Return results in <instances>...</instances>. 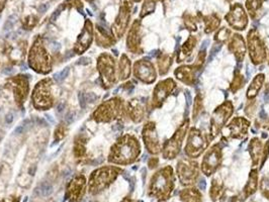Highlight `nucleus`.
Listing matches in <instances>:
<instances>
[{
	"mask_svg": "<svg viewBox=\"0 0 269 202\" xmlns=\"http://www.w3.org/2000/svg\"><path fill=\"white\" fill-rule=\"evenodd\" d=\"M141 154V146L138 139L133 135L121 137L110 148L108 162L127 166L135 163Z\"/></svg>",
	"mask_w": 269,
	"mask_h": 202,
	"instance_id": "nucleus-1",
	"label": "nucleus"
},
{
	"mask_svg": "<svg viewBox=\"0 0 269 202\" xmlns=\"http://www.w3.org/2000/svg\"><path fill=\"white\" fill-rule=\"evenodd\" d=\"M174 187L175 176L173 168L167 165L153 174L149 183L148 193L158 201H166L171 197Z\"/></svg>",
	"mask_w": 269,
	"mask_h": 202,
	"instance_id": "nucleus-2",
	"label": "nucleus"
},
{
	"mask_svg": "<svg viewBox=\"0 0 269 202\" xmlns=\"http://www.w3.org/2000/svg\"><path fill=\"white\" fill-rule=\"evenodd\" d=\"M123 172L114 166H104L94 170L88 181V191L91 194H98L110 186Z\"/></svg>",
	"mask_w": 269,
	"mask_h": 202,
	"instance_id": "nucleus-3",
	"label": "nucleus"
},
{
	"mask_svg": "<svg viewBox=\"0 0 269 202\" xmlns=\"http://www.w3.org/2000/svg\"><path fill=\"white\" fill-rule=\"evenodd\" d=\"M29 67L41 74H48L52 71V61L48 51L45 48L42 37H36L29 50Z\"/></svg>",
	"mask_w": 269,
	"mask_h": 202,
	"instance_id": "nucleus-4",
	"label": "nucleus"
},
{
	"mask_svg": "<svg viewBox=\"0 0 269 202\" xmlns=\"http://www.w3.org/2000/svg\"><path fill=\"white\" fill-rule=\"evenodd\" d=\"M124 101L120 97H114L101 103L92 113V119L96 123H109L125 115Z\"/></svg>",
	"mask_w": 269,
	"mask_h": 202,
	"instance_id": "nucleus-5",
	"label": "nucleus"
},
{
	"mask_svg": "<svg viewBox=\"0 0 269 202\" xmlns=\"http://www.w3.org/2000/svg\"><path fill=\"white\" fill-rule=\"evenodd\" d=\"M210 136L200 129L191 128L189 129L186 145L184 148V153L187 158L198 159L202 156L210 146Z\"/></svg>",
	"mask_w": 269,
	"mask_h": 202,
	"instance_id": "nucleus-6",
	"label": "nucleus"
},
{
	"mask_svg": "<svg viewBox=\"0 0 269 202\" xmlns=\"http://www.w3.org/2000/svg\"><path fill=\"white\" fill-rule=\"evenodd\" d=\"M246 44L250 60L254 65H260L267 61L268 49L258 29L252 28L249 30Z\"/></svg>",
	"mask_w": 269,
	"mask_h": 202,
	"instance_id": "nucleus-7",
	"label": "nucleus"
},
{
	"mask_svg": "<svg viewBox=\"0 0 269 202\" xmlns=\"http://www.w3.org/2000/svg\"><path fill=\"white\" fill-rule=\"evenodd\" d=\"M189 118H185L173 136L163 145L161 153L165 160H173L180 154L183 141L189 130Z\"/></svg>",
	"mask_w": 269,
	"mask_h": 202,
	"instance_id": "nucleus-8",
	"label": "nucleus"
},
{
	"mask_svg": "<svg viewBox=\"0 0 269 202\" xmlns=\"http://www.w3.org/2000/svg\"><path fill=\"white\" fill-rule=\"evenodd\" d=\"M234 112V106L232 101L226 100L221 105H219L213 112L211 118V127H210V139L215 140L222 130L226 127L227 123L231 118Z\"/></svg>",
	"mask_w": 269,
	"mask_h": 202,
	"instance_id": "nucleus-9",
	"label": "nucleus"
},
{
	"mask_svg": "<svg viewBox=\"0 0 269 202\" xmlns=\"http://www.w3.org/2000/svg\"><path fill=\"white\" fill-rule=\"evenodd\" d=\"M52 87L53 82L50 78L43 79L35 85L32 91L31 99L33 106L37 110H47L53 106L54 96L52 92Z\"/></svg>",
	"mask_w": 269,
	"mask_h": 202,
	"instance_id": "nucleus-10",
	"label": "nucleus"
},
{
	"mask_svg": "<svg viewBox=\"0 0 269 202\" xmlns=\"http://www.w3.org/2000/svg\"><path fill=\"white\" fill-rule=\"evenodd\" d=\"M176 173L182 186H194L200 175V166L198 161L190 158H181L177 162Z\"/></svg>",
	"mask_w": 269,
	"mask_h": 202,
	"instance_id": "nucleus-11",
	"label": "nucleus"
},
{
	"mask_svg": "<svg viewBox=\"0 0 269 202\" xmlns=\"http://www.w3.org/2000/svg\"><path fill=\"white\" fill-rule=\"evenodd\" d=\"M223 161V150L222 143H217L205 152L201 169L202 172L207 176L211 177L221 168Z\"/></svg>",
	"mask_w": 269,
	"mask_h": 202,
	"instance_id": "nucleus-12",
	"label": "nucleus"
},
{
	"mask_svg": "<svg viewBox=\"0 0 269 202\" xmlns=\"http://www.w3.org/2000/svg\"><path fill=\"white\" fill-rule=\"evenodd\" d=\"M97 69L104 88L108 89L116 84L117 82L116 61L111 55L107 53L101 54L97 60Z\"/></svg>",
	"mask_w": 269,
	"mask_h": 202,
	"instance_id": "nucleus-13",
	"label": "nucleus"
},
{
	"mask_svg": "<svg viewBox=\"0 0 269 202\" xmlns=\"http://www.w3.org/2000/svg\"><path fill=\"white\" fill-rule=\"evenodd\" d=\"M225 19L229 26L237 31L245 30L248 25V14L241 3L233 4L225 15Z\"/></svg>",
	"mask_w": 269,
	"mask_h": 202,
	"instance_id": "nucleus-14",
	"label": "nucleus"
},
{
	"mask_svg": "<svg viewBox=\"0 0 269 202\" xmlns=\"http://www.w3.org/2000/svg\"><path fill=\"white\" fill-rule=\"evenodd\" d=\"M177 84L172 78H167L160 81L154 88L152 95V108H160L164 101L174 92Z\"/></svg>",
	"mask_w": 269,
	"mask_h": 202,
	"instance_id": "nucleus-15",
	"label": "nucleus"
},
{
	"mask_svg": "<svg viewBox=\"0 0 269 202\" xmlns=\"http://www.w3.org/2000/svg\"><path fill=\"white\" fill-rule=\"evenodd\" d=\"M6 86L9 87L14 94V100L18 107H21L24 104V101L28 94V80L23 75L14 76L9 78L6 82Z\"/></svg>",
	"mask_w": 269,
	"mask_h": 202,
	"instance_id": "nucleus-16",
	"label": "nucleus"
},
{
	"mask_svg": "<svg viewBox=\"0 0 269 202\" xmlns=\"http://www.w3.org/2000/svg\"><path fill=\"white\" fill-rule=\"evenodd\" d=\"M251 123L242 116L234 117L226 127L225 130L228 131L227 136H223L227 141L229 140H243L248 135V130Z\"/></svg>",
	"mask_w": 269,
	"mask_h": 202,
	"instance_id": "nucleus-17",
	"label": "nucleus"
},
{
	"mask_svg": "<svg viewBox=\"0 0 269 202\" xmlns=\"http://www.w3.org/2000/svg\"><path fill=\"white\" fill-rule=\"evenodd\" d=\"M142 137L145 147L150 154L158 155L161 153L162 148L156 131V124L154 122H148L145 124L142 131Z\"/></svg>",
	"mask_w": 269,
	"mask_h": 202,
	"instance_id": "nucleus-18",
	"label": "nucleus"
},
{
	"mask_svg": "<svg viewBox=\"0 0 269 202\" xmlns=\"http://www.w3.org/2000/svg\"><path fill=\"white\" fill-rule=\"evenodd\" d=\"M134 76L143 83L152 84L157 79L156 69L151 61L148 59H142L134 64Z\"/></svg>",
	"mask_w": 269,
	"mask_h": 202,
	"instance_id": "nucleus-19",
	"label": "nucleus"
},
{
	"mask_svg": "<svg viewBox=\"0 0 269 202\" xmlns=\"http://www.w3.org/2000/svg\"><path fill=\"white\" fill-rule=\"evenodd\" d=\"M86 178L82 174L74 176L67 185L66 197L68 201H80L86 192Z\"/></svg>",
	"mask_w": 269,
	"mask_h": 202,
	"instance_id": "nucleus-20",
	"label": "nucleus"
},
{
	"mask_svg": "<svg viewBox=\"0 0 269 202\" xmlns=\"http://www.w3.org/2000/svg\"><path fill=\"white\" fill-rule=\"evenodd\" d=\"M127 49L133 53L141 55L143 54V48H142V33H141V22L139 20H136L127 37Z\"/></svg>",
	"mask_w": 269,
	"mask_h": 202,
	"instance_id": "nucleus-21",
	"label": "nucleus"
},
{
	"mask_svg": "<svg viewBox=\"0 0 269 202\" xmlns=\"http://www.w3.org/2000/svg\"><path fill=\"white\" fill-rule=\"evenodd\" d=\"M228 51L233 54L239 63H242L247 54V44L240 33H233L228 41Z\"/></svg>",
	"mask_w": 269,
	"mask_h": 202,
	"instance_id": "nucleus-22",
	"label": "nucleus"
},
{
	"mask_svg": "<svg viewBox=\"0 0 269 202\" xmlns=\"http://www.w3.org/2000/svg\"><path fill=\"white\" fill-rule=\"evenodd\" d=\"M200 70L194 65H182L175 69L174 76L181 83L187 86H194L197 84V73Z\"/></svg>",
	"mask_w": 269,
	"mask_h": 202,
	"instance_id": "nucleus-23",
	"label": "nucleus"
},
{
	"mask_svg": "<svg viewBox=\"0 0 269 202\" xmlns=\"http://www.w3.org/2000/svg\"><path fill=\"white\" fill-rule=\"evenodd\" d=\"M127 113L129 117L135 123L139 124L144 120L146 113H147V105L145 102L134 98L128 101L127 104Z\"/></svg>",
	"mask_w": 269,
	"mask_h": 202,
	"instance_id": "nucleus-24",
	"label": "nucleus"
},
{
	"mask_svg": "<svg viewBox=\"0 0 269 202\" xmlns=\"http://www.w3.org/2000/svg\"><path fill=\"white\" fill-rule=\"evenodd\" d=\"M130 5L126 2L125 5L122 6L121 10H120V14L113 24L112 30H113V34L118 37V38H122L124 33L127 30V27L129 25L130 22Z\"/></svg>",
	"mask_w": 269,
	"mask_h": 202,
	"instance_id": "nucleus-25",
	"label": "nucleus"
},
{
	"mask_svg": "<svg viewBox=\"0 0 269 202\" xmlns=\"http://www.w3.org/2000/svg\"><path fill=\"white\" fill-rule=\"evenodd\" d=\"M93 38V32H92V25L90 21H87L85 23V26L82 30V32L79 34L77 42L74 46V52L78 55L83 54L91 45Z\"/></svg>",
	"mask_w": 269,
	"mask_h": 202,
	"instance_id": "nucleus-26",
	"label": "nucleus"
},
{
	"mask_svg": "<svg viewBox=\"0 0 269 202\" xmlns=\"http://www.w3.org/2000/svg\"><path fill=\"white\" fill-rule=\"evenodd\" d=\"M248 152L251 156L252 167L253 168L261 167V162H262L263 152H264V145L259 138H254L250 141L249 146H248Z\"/></svg>",
	"mask_w": 269,
	"mask_h": 202,
	"instance_id": "nucleus-27",
	"label": "nucleus"
},
{
	"mask_svg": "<svg viewBox=\"0 0 269 202\" xmlns=\"http://www.w3.org/2000/svg\"><path fill=\"white\" fill-rule=\"evenodd\" d=\"M198 43H199V37L196 35H190L180 47L179 53L177 55V62L181 63L184 62L187 58H189L193 52L195 51L196 47L198 46Z\"/></svg>",
	"mask_w": 269,
	"mask_h": 202,
	"instance_id": "nucleus-28",
	"label": "nucleus"
},
{
	"mask_svg": "<svg viewBox=\"0 0 269 202\" xmlns=\"http://www.w3.org/2000/svg\"><path fill=\"white\" fill-rule=\"evenodd\" d=\"M257 188H258V170L257 168H253L249 173L248 182L244 186V189L241 194L246 200L248 197H250L257 191Z\"/></svg>",
	"mask_w": 269,
	"mask_h": 202,
	"instance_id": "nucleus-29",
	"label": "nucleus"
},
{
	"mask_svg": "<svg viewBox=\"0 0 269 202\" xmlns=\"http://www.w3.org/2000/svg\"><path fill=\"white\" fill-rule=\"evenodd\" d=\"M265 82V75L263 73L258 74L254 77V79L252 80L251 84L249 85L247 92H246V98L248 100H252L255 99L257 97V95L259 94L261 88L263 87Z\"/></svg>",
	"mask_w": 269,
	"mask_h": 202,
	"instance_id": "nucleus-30",
	"label": "nucleus"
},
{
	"mask_svg": "<svg viewBox=\"0 0 269 202\" xmlns=\"http://www.w3.org/2000/svg\"><path fill=\"white\" fill-rule=\"evenodd\" d=\"M202 19L205 23V32L210 34L220 28L222 18L218 13H211L208 15H202Z\"/></svg>",
	"mask_w": 269,
	"mask_h": 202,
	"instance_id": "nucleus-31",
	"label": "nucleus"
},
{
	"mask_svg": "<svg viewBox=\"0 0 269 202\" xmlns=\"http://www.w3.org/2000/svg\"><path fill=\"white\" fill-rule=\"evenodd\" d=\"M173 65V55L171 54H165L161 53L157 58V67L159 74L161 76H164L168 74L170 71L171 66Z\"/></svg>",
	"mask_w": 269,
	"mask_h": 202,
	"instance_id": "nucleus-32",
	"label": "nucleus"
},
{
	"mask_svg": "<svg viewBox=\"0 0 269 202\" xmlns=\"http://www.w3.org/2000/svg\"><path fill=\"white\" fill-rule=\"evenodd\" d=\"M181 202H202L203 195L201 191L195 187H187L179 192Z\"/></svg>",
	"mask_w": 269,
	"mask_h": 202,
	"instance_id": "nucleus-33",
	"label": "nucleus"
},
{
	"mask_svg": "<svg viewBox=\"0 0 269 202\" xmlns=\"http://www.w3.org/2000/svg\"><path fill=\"white\" fill-rule=\"evenodd\" d=\"M225 192H226V189H225V185L222 182V180H220L219 178L213 179L211 190H210L211 199L214 202L220 201L224 197Z\"/></svg>",
	"mask_w": 269,
	"mask_h": 202,
	"instance_id": "nucleus-34",
	"label": "nucleus"
},
{
	"mask_svg": "<svg viewBox=\"0 0 269 202\" xmlns=\"http://www.w3.org/2000/svg\"><path fill=\"white\" fill-rule=\"evenodd\" d=\"M132 72V65L131 61L127 55H122L120 62H119V78L120 80L124 81L129 79Z\"/></svg>",
	"mask_w": 269,
	"mask_h": 202,
	"instance_id": "nucleus-35",
	"label": "nucleus"
},
{
	"mask_svg": "<svg viewBox=\"0 0 269 202\" xmlns=\"http://www.w3.org/2000/svg\"><path fill=\"white\" fill-rule=\"evenodd\" d=\"M246 84V79H245V76L240 72L239 69H237L234 73V77H233V80L230 84V87H229V90L235 94L236 92H238L240 89H242L244 87V85Z\"/></svg>",
	"mask_w": 269,
	"mask_h": 202,
	"instance_id": "nucleus-36",
	"label": "nucleus"
},
{
	"mask_svg": "<svg viewBox=\"0 0 269 202\" xmlns=\"http://www.w3.org/2000/svg\"><path fill=\"white\" fill-rule=\"evenodd\" d=\"M96 43L100 47L108 48V47L113 46V44L116 43V39H113L112 36H110L109 34H107L106 31L103 30L101 27H97V31H96Z\"/></svg>",
	"mask_w": 269,
	"mask_h": 202,
	"instance_id": "nucleus-37",
	"label": "nucleus"
},
{
	"mask_svg": "<svg viewBox=\"0 0 269 202\" xmlns=\"http://www.w3.org/2000/svg\"><path fill=\"white\" fill-rule=\"evenodd\" d=\"M182 19H183L184 26L190 32H195L199 29V22H200L199 16L194 15L191 13H184L182 15Z\"/></svg>",
	"mask_w": 269,
	"mask_h": 202,
	"instance_id": "nucleus-38",
	"label": "nucleus"
},
{
	"mask_svg": "<svg viewBox=\"0 0 269 202\" xmlns=\"http://www.w3.org/2000/svg\"><path fill=\"white\" fill-rule=\"evenodd\" d=\"M265 0H246L245 2V8L248 14L252 17L255 18L257 16V13L259 12L260 8L262 7L263 3Z\"/></svg>",
	"mask_w": 269,
	"mask_h": 202,
	"instance_id": "nucleus-39",
	"label": "nucleus"
},
{
	"mask_svg": "<svg viewBox=\"0 0 269 202\" xmlns=\"http://www.w3.org/2000/svg\"><path fill=\"white\" fill-rule=\"evenodd\" d=\"M73 153L75 158L77 159H81L85 156L86 154V140L82 137H77L74 143V149H73Z\"/></svg>",
	"mask_w": 269,
	"mask_h": 202,
	"instance_id": "nucleus-40",
	"label": "nucleus"
},
{
	"mask_svg": "<svg viewBox=\"0 0 269 202\" xmlns=\"http://www.w3.org/2000/svg\"><path fill=\"white\" fill-rule=\"evenodd\" d=\"M232 31L230 28L228 27H222V28H219L218 31L216 32L215 34V37H214V41L218 44H220L221 46L225 43H228V41L230 39L231 35H232Z\"/></svg>",
	"mask_w": 269,
	"mask_h": 202,
	"instance_id": "nucleus-41",
	"label": "nucleus"
},
{
	"mask_svg": "<svg viewBox=\"0 0 269 202\" xmlns=\"http://www.w3.org/2000/svg\"><path fill=\"white\" fill-rule=\"evenodd\" d=\"M203 110H204V96L201 92H199L196 96L194 104V111H193L194 119H197Z\"/></svg>",
	"mask_w": 269,
	"mask_h": 202,
	"instance_id": "nucleus-42",
	"label": "nucleus"
},
{
	"mask_svg": "<svg viewBox=\"0 0 269 202\" xmlns=\"http://www.w3.org/2000/svg\"><path fill=\"white\" fill-rule=\"evenodd\" d=\"M160 1H164V0H146L144 2L142 10H141V17H144V16L154 12L157 3Z\"/></svg>",
	"mask_w": 269,
	"mask_h": 202,
	"instance_id": "nucleus-43",
	"label": "nucleus"
},
{
	"mask_svg": "<svg viewBox=\"0 0 269 202\" xmlns=\"http://www.w3.org/2000/svg\"><path fill=\"white\" fill-rule=\"evenodd\" d=\"M67 133H68L67 126H65V125H63V124L59 125V126L57 127V129L55 130V136H54L55 141L58 142V141L63 140V139L66 137Z\"/></svg>",
	"mask_w": 269,
	"mask_h": 202,
	"instance_id": "nucleus-44",
	"label": "nucleus"
},
{
	"mask_svg": "<svg viewBox=\"0 0 269 202\" xmlns=\"http://www.w3.org/2000/svg\"><path fill=\"white\" fill-rule=\"evenodd\" d=\"M249 102L247 103L246 107H245V114L248 116V117H252L257 109V102L255 99H252V100H248Z\"/></svg>",
	"mask_w": 269,
	"mask_h": 202,
	"instance_id": "nucleus-45",
	"label": "nucleus"
},
{
	"mask_svg": "<svg viewBox=\"0 0 269 202\" xmlns=\"http://www.w3.org/2000/svg\"><path fill=\"white\" fill-rule=\"evenodd\" d=\"M68 73H69V68H66L65 70H63L62 72H60L59 74H57L55 76V79H57L58 81H62V80H64L67 77Z\"/></svg>",
	"mask_w": 269,
	"mask_h": 202,
	"instance_id": "nucleus-46",
	"label": "nucleus"
},
{
	"mask_svg": "<svg viewBox=\"0 0 269 202\" xmlns=\"http://www.w3.org/2000/svg\"><path fill=\"white\" fill-rule=\"evenodd\" d=\"M158 164H159V160H158V158H156V157L151 158V159L149 160V162H148V166H149L150 169H154V168H156V167L158 166Z\"/></svg>",
	"mask_w": 269,
	"mask_h": 202,
	"instance_id": "nucleus-47",
	"label": "nucleus"
},
{
	"mask_svg": "<svg viewBox=\"0 0 269 202\" xmlns=\"http://www.w3.org/2000/svg\"><path fill=\"white\" fill-rule=\"evenodd\" d=\"M86 98H85V95L84 94H79V103H80V106L82 108H84L86 106Z\"/></svg>",
	"mask_w": 269,
	"mask_h": 202,
	"instance_id": "nucleus-48",
	"label": "nucleus"
},
{
	"mask_svg": "<svg viewBox=\"0 0 269 202\" xmlns=\"http://www.w3.org/2000/svg\"><path fill=\"white\" fill-rule=\"evenodd\" d=\"M0 202H19V198L15 195H12L8 198H5V199H2Z\"/></svg>",
	"mask_w": 269,
	"mask_h": 202,
	"instance_id": "nucleus-49",
	"label": "nucleus"
},
{
	"mask_svg": "<svg viewBox=\"0 0 269 202\" xmlns=\"http://www.w3.org/2000/svg\"><path fill=\"white\" fill-rule=\"evenodd\" d=\"M49 8V6L47 5V4H43V5H41L40 6V8H39V10H40V12H42V13H44L47 9Z\"/></svg>",
	"mask_w": 269,
	"mask_h": 202,
	"instance_id": "nucleus-50",
	"label": "nucleus"
},
{
	"mask_svg": "<svg viewBox=\"0 0 269 202\" xmlns=\"http://www.w3.org/2000/svg\"><path fill=\"white\" fill-rule=\"evenodd\" d=\"M122 202H137L136 200H133L132 198H129V197H126L124 200Z\"/></svg>",
	"mask_w": 269,
	"mask_h": 202,
	"instance_id": "nucleus-51",
	"label": "nucleus"
},
{
	"mask_svg": "<svg viewBox=\"0 0 269 202\" xmlns=\"http://www.w3.org/2000/svg\"><path fill=\"white\" fill-rule=\"evenodd\" d=\"M226 1H228V2H232L233 0H226Z\"/></svg>",
	"mask_w": 269,
	"mask_h": 202,
	"instance_id": "nucleus-52",
	"label": "nucleus"
},
{
	"mask_svg": "<svg viewBox=\"0 0 269 202\" xmlns=\"http://www.w3.org/2000/svg\"><path fill=\"white\" fill-rule=\"evenodd\" d=\"M0 56H1V54H0ZM1 62H2V61H1V59H0V66H1Z\"/></svg>",
	"mask_w": 269,
	"mask_h": 202,
	"instance_id": "nucleus-53",
	"label": "nucleus"
},
{
	"mask_svg": "<svg viewBox=\"0 0 269 202\" xmlns=\"http://www.w3.org/2000/svg\"><path fill=\"white\" fill-rule=\"evenodd\" d=\"M135 1H137V2H139V1H141V0H135Z\"/></svg>",
	"mask_w": 269,
	"mask_h": 202,
	"instance_id": "nucleus-54",
	"label": "nucleus"
},
{
	"mask_svg": "<svg viewBox=\"0 0 269 202\" xmlns=\"http://www.w3.org/2000/svg\"><path fill=\"white\" fill-rule=\"evenodd\" d=\"M268 63H269V58H268Z\"/></svg>",
	"mask_w": 269,
	"mask_h": 202,
	"instance_id": "nucleus-55",
	"label": "nucleus"
}]
</instances>
